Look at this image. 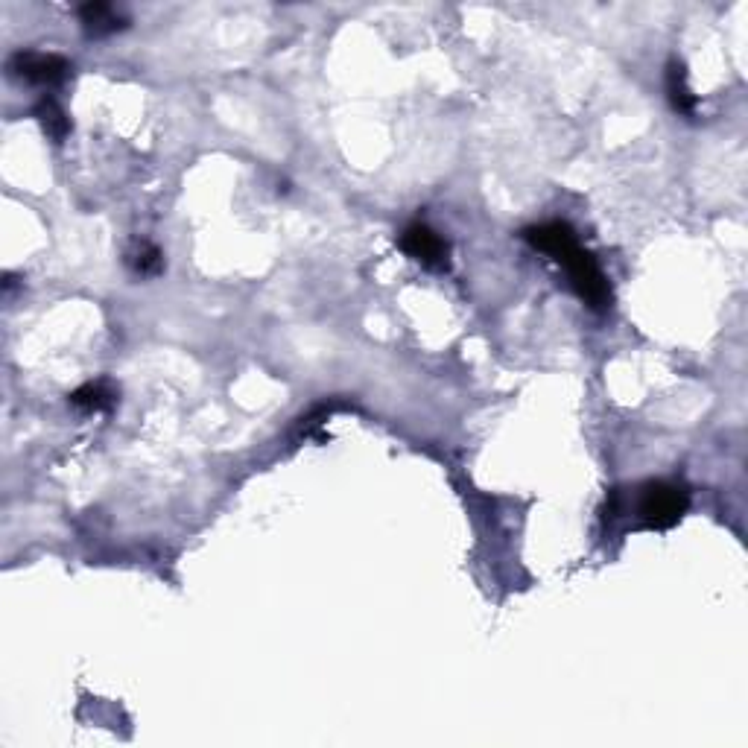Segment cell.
Returning <instances> with one entry per match:
<instances>
[{
    "instance_id": "obj_9",
    "label": "cell",
    "mask_w": 748,
    "mask_h": 748,
    "mask_svg": "<svg viewBox=\"0 0 748 748\" xmlns=\"http://www.w3.org/2000/svg\"><path fill=\"white\" fill-rule=\"evenodd\" d=\"M126 263H129V269L135 272V275H141V278H150V275H158L161 269H164V258H161V252L147 243V240H135L132 246H129V252H126Z\"/></svg>"
},
{
    "instance_id": "obj_5",
    "label": "cell",
    "mask_w": 748,
    "mask_h": 748,
    "mask_svg": "<svg viewBox=\"0 0 748 748\" xmlns=\"http://www.w3.org/2000/svg\"><path fill=\"white\" fill-rule=\"evenodd\" d=\"M79 21H82L85 36L91 38L112 36V33L126 27V15H120L109 3H85V6H79Z\"/></svg>"
},
{
    "instance_id": "obj_3",
    "label": "cell",
    "mask_w": 748,
    "mask_h": 748,
    "mask_svg": "<svg viewBox=\"0 0 748 748\" xmlns=\"http://www.w3.org/2000/svg\"><path fill=\"white\" fill-rule=\"evenodd\" d=\"M6 68H9V76L30 82V85H41V88H56L71 74L68 59L56 53H38V50H18Z\"/></svg>"
},
{
    "instance_id": "obj_4",
    "label": "cell",
    "mask_w": 748,
    "mask_h": 748,
    "mask_svg": "<svg viewBox=\"0 0 748 748\" xmlns=\"http://www.w3.org/2000/svg\"><path fill=\"white\" fill-rule=\"evenodd\" d=\"M401 249L427 269H448V243L424 223H412L401 234Z\"/></svg>"
},
{
    "instance_id": "obj_2",
    "label": "cell",
    "mask_w": 748,
    "mask_h": 748,
    "mask_svg": "<svg viewBox=\"0 0 748 748\" xmlns=\"http://www.w3.org/2000/svg\"><path fill=\"white\" fill-rule=\"evenodd\" d=\"M687 506H690V494L684 486L670 483V480L646 483L640 488V500H637V521L643 529H670L684 518Z\"/></svg>"
},
{
    "instance_id": "obj_7",
    "label": "cell",
    "mask_w": 748,
    "mask_h": 748,
    "mask_svg": "<svg viewBox=\"0 0 748 748\" xmlns=\"http://www.w3.org/2000/svg\"><path fill=\"white\" fill-rule=\"evenodd\" d=\"M114 401H117V392L106 380H97V383H85L79 386L74 395H71V404L76 410L82 412H106L112 410Z\"/></svg>"
},
{
    "instance_id": "obj_1",
    "label": "cell",
    "mask_w": 748,
    "mask_h": 748,
    "mask_svg": "<svg viewBox=\"0 0 748 748\" xmlns=\"http://www.w3.org/2000/svg\"><path fill=\"white\" fill-rule=\"evenodd\" d=\"M524 240L550 255L553 261L564 266L573 290L579 293V299L585 301L594 310H608L611 307V284L605 278V272L599 269L597 258L591 252H585L576 240V231L567 223H541L529 225L524 231Z\"/></svg>"
},
{
    "instance_id": "obj_8",
    "label": "cell",
    "mask_w": 748,
    "mask_h": 748,
    "mask_svg": "<svg viewBox=\"0 0 748 748\" xmlns=\"http://www.w3.org/2000/svg\"><path fill=\"white\" fill-rule=\"evenodd\" d=\"M36 117H38V123H41V129L47 132V138H53L56 144H62V141L68 138L71 123H68V117H65V112H62V106H59L53 97H41V100H38Z\"/></svg>"
},
{
    "instance_id": "obj_6",
    "label": "cell",
    "mask_w": 748,
    "mask_h": 748,
    "mask_svg": "<svg viewBox=\"0 0 748 748\" xmlns=\"http://www.w3.org/2000/svg\"><path fill=\"white\" fill-rule=\"evenodd\" d=\"M667 97H670V106H673L675 114L690 117V114L696 112V94L690 91V85H687V68L678 59H673L667 65Z\"/></svg>"
}]
</instances>
